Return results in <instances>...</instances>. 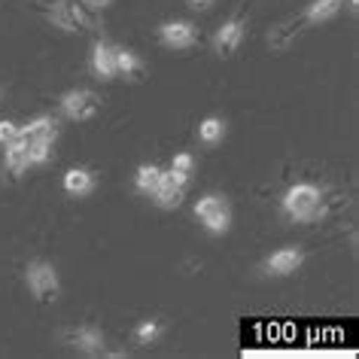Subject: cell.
I'll return each mask as SVG.
<instances>
[{"label": "cell", "instance_id": "obj_1", "mask_svg": "<svg viewBox=\"0 0 359 359\" xmlns=\"http://www.w3.org/2000/svg\"><path fill=\"white\" fill-rule=\"evenodd\" d=\"M323 192L311 183H295L290 192L283 195V210L290 213L295 222H313L323 217Z\"/></svg>", "mask_w": 359, "mask_h": 359}, {"label": "cell", "instance_id": "obj_2", "mask_svg": "<svg viewBox=\"0 0 359 359\" xmlns=\"http://www.w3.org/2000/svg\"><path fill=\"white\" fill-rule=\"evenodd\" d=\"M25 277H28V290L37 295V302H55L58 299V290H61L58 274H55V268H52L49 262L34 259V262H28Z\"/></svg>", "mask_w": 359, "mask_h": 359}, {"label": "cell", "instance_id": "obj_3", "mask_svg": "<svg viewBox=\"0 0 359 359\" xmlns=\"http://www.w3.org/2000/svg\"><path fill=\"white\" fill-rule=\"evenodd\" d=\"M195 217H198L213 235L229 231V222H231L229 204H226V198H219V195H204V198H198V204H195Z\"/></svg>", "mask_w": 359, "mask_h": 359}, {"label": "cell", "instance_id": "obj_4", "mask_svg": "<svg viewBox=\"0 0 359 359\" xmlns=\"http://www.w3.org/2000/svg\"><path fill=\"white\" fill-rule=\"evenodd\" d=\"M97 110H101V97H97L95 92H88V88H74V92H67L65 97H61V113L74 122L92 119Z\"/></svg>", "mask_w": 359, "mask_h": 359}, {"label": "cell", "instance_id": "obj_5", "mask_svg": "<svg viewBox=\"0 0 359 359\" xmlns=\"http://www.w3.org/2000/svg\"><path fill=\"white\" fill-rule=\"evenodd\" d=\"M61 341H65L67 347L79 350V353H86V356H101L104 353V335H101V329H95V326L70 329V332L61 335Z\"/></svg>", "mask_w": 359, "mask_h": 359}, {"label": "cell", "instance_id": "obj_6", "mask_svg": "<svg viewBox=\"0 0 359 359\" xmlns=\"http://www.w3.org/2000/svg\"><path fill=\"white\" fill-rule=\"evenodd\" d=\"M49 22L55 25V28H61V31H83L86 28V15H83V10L74 4V0H58V4H52V10H49Z\"/></svg>", "mask_w": 359, "mask_h": 359}, {"label": "cell", "instance_id": "obj_7", "mask_svg": "<svg viewBox=\"0 0 359 359\" xmlns=\"http://www.w3.org/2000/svg\"><path fill=\"white\" fill-rule=\"evenodd\" d=\"M302 262H304V253H302L299 247H280L277 253L268 256L265 271L274 274V277H290V274L299 271Z\"/></svg>", "mask_w": 359, "mask_h": 359}, {"label": "cell", "instance_id": "obj_8", "mask_svg": "<svg viewBox=\"0 0 359 359\" xmlns=\"http://www.w3.org/2000/svg\"><path fill=\"white\" fill-rule=\"evenodd\" d=\"M158 37L170 49H189L198 40V31H195L192 22H168V25H161Z\"/></svg>", "mask_w": 359, "mask_h": 359}, {"label": "cell", "instance_id": "obj_9", "mask_svg": "<svg viewBox=\"0 0 359 359\" xmlns=\"http://www.w3.org/2000/svg\"><path fill=\"white\" fill-rule=\"evenodd\" d=\"M244 19L241 15H235L231 22H226L222 28L217 31V37H213V46H217L219 55H231L238 46H241V40H244Z\"/></svg>", "mask_w": 359, "mask_h": 359}, {"label": "cell", "instance_id": "obj_10", "mask_svg": "<svg viewBox=\"0 0 359 359\" xmlns=\"http://www.w3.org/2000/svg\"><path fill=\"white\" fill-rule=\"evenodd\" d=\"M183 189L186 186H180L174 183V177H170V170H161V177H158V186H156V192H152V198H156L158 208H180L183 204Z\"/></svg>", "mask_w": 359, "mask_h": 359}, {"label": "cell", "instance_id": "obj_11", "mask_svg": "<svg viewBox=\"0 0 359 359\" xmlns=\"http://www.w3.org/2000/svg\"><path fill=\"white\" fill-rule=\"evenodd\" d=\"M6 152H4V165H6V170L10 174H25L28 170V165H31V158H28V137H15L13 143H6L4 147Z\"/></svg>", "mask_w": 359, "mask_h": 359}, {"label": "cell", "instance_id": "obj_12", "mask_svg": "<svg viewBox=\"0 0 359 359\" xmlns=\"http://www.w3.org/2000/svg\"><path fill=\"white\" fill-rule=\"evenodd\" d=\"M92 67H95L97 79H116V46H110V43H104V40L95 43Z\"/></svg>", "mask_w": 359, "mask_h": 359}, {"label": "cell", "instance_id": "obj_13", "mask_svg": "<svg viewBox=\"0 0 359 359\" xmlns=\"http://www.w3.org/2000/svg\"><path fill=\"white\" fill-rule=\"evenodd\" d=\"M95 189V174L92 170H86V168H70L67 174H65V192L67 195H88Z\"/></svg>", "mask_w": 359, "mask_h": 359}, {"label": "cell", "instance_id": "obj_14", "mask_svg": "<svg viewBox=\"0 0 359 359\" xmlns=\"http://www.w3.org/2000/svg\"><path fill=\"white\" fill-rule=\"evenodd\" d=\"M116 76H125V79H137L143 76V61L134 55L131 49H116Z\"/></svg>", "mask_w": 359, "mask_h": 359}, {"label": "cell", "instance_id": "obj_15", "mask_svg": "<svg viewBox=\"0 0 359 359\" xmlns=\"http://www.w3.org/2000/svg\"><path fill=\"white\" fill-rule=\"evenodd\" d=\"M344 6V0H313L304 13V22L308 25H320V22H329L332 15H338V10Z\"/></svg>", "mask_w": 359, "mask_h": 359}, {"label": "cell", "instance_id": "obj_16", "mask_svg": "<svg viewBox=\"0 0 359 359\" xmlns=\"http://www.w3.org/2000/svg\"><path fill=\"white\" fill-rule=\"evenodd\" d=\"M226 137V122L219 116H208L201 125H198V140L208 143V147H217V143Z\"/></svg>", "mask_w": 359, "mask_h": 359}, {"label": "cell", "instance_id": "obj_17", "mask_svg": "<svg viewBox=\"0 0 359 359\" xmlns=\"http://www.w3.org/2000/svg\"><path fill=\"white\" fill-rule=\"evenodd\" d=\"M55 119L52 116H37L34 122H28L22 128V137H28V140H37V137H55Z\"/></svg>", "mask_w": 359, "mask_h": 359}, {"label": "cell", "instance_id": "obj_18", "mask_svg": "<svg viewBox=\"0 0 359 359\" xmlns=\"http://www.w3.org/2000/svg\"><path fill=\"white\" fill-rule=\"evenodd\" d=\"M158 177H161V168L156 165H140L137 174H134V186H137V192L143 195H152L158 186Z\"/></svg>", "mask_w": 359, "mask_h": 359}, {"label": "cell", "instance_id": "obj_19", "mask_svg": "<svg viewBox=\"0 0 359 359\" xmlns=\"http://www.w3.org/2000/svg\"><path fill=\"white\" fill-rule=\"evenodd\" d=\"M161 323L158 320H143L137 329H134V344H140V347H149V344H156V341L161 338Z\"/></svg>", "mask_w": 359, "mask_h": 359}, {"label": "cell", "instance_id": "obj_20", "mask_svg": "<svg viewBox=\"0 0 359 359\" xmlns=\"http://www.w3.org/2000/svg\"><path fill=\"white\" fill-rule=\"evenodd\" d=\"M52 143H55V137L28 140V158H31V165H43V161L52 158Z\"/></svg>", "mask_w": 359, "mask_h": 359}, {"label": "cell", "instance_id": "obj_21", "mask_svg": "<svg viewBox=\"0 0 359 359\" xmlns=\"http://www.w3.org/2000/svg\"><path fill=\"white\" fill-rule=\"evenodd\" d=\"M174 170H180V174H186V177H192V170H195V158L189 156V152H177L174 156V165H170Z\"/></svg>", "mask_w": 359, "mask_h": 359}, {"label": "cell", "instance_id": "obj_22", "mask_svg": "<svg viewBox=\"0 0 359 359\" xmlns=\"http://www.w3.org/2000/svg\"><path fill=\"white\" fill-rule=\"evenodd\" d=\"M19 134H22V128H19L15 122L0 119V143H4V147H6V143H13L15 137H19Z\"/></svg>", "mask_w": 359, "mask_h": 359}, {"label": "cell", "instance_id": "obj_23", "mask_svg": "<svg viewBox=\"0 0 359 359\" xmlns=\"http://www.w3.org/2000/svg\"><path fill=\"white\" fill-rule=\"evenodd\" d=\"M210 4H213V0H189V6H192V10H208Z\"/></svg>", "mask_w": 359, "mask_h": 359}, {"label": "cell", "instance_id": "obj_24", "mask_svg": "<svg viewBox=\"0 0 359 359\" xmlns=\"http://www.w3.org/2000/svg\"><path fill=\"white\" fill-rule=\"evenodd\" d=\"M86 4H88V6H95V10H104V6H110L113 0H86Z\"/></svg>", "mask_w": 359, "mask_h": 359}, {"label": "cell", "instance_id": "obj_25", "mask_svg": "<svg viewBox=\"0 0 359 359\" xmlns=\"http://www.w3.org/2000/svg\"><path fill=\"white\" fill-rule=\"evenodd\" d=\"M347 6H350V13H356L359 10V0H347Z\"/></svg>", "mask_w": 359, "mask_h": 359}, {"label": "cell", "instance_id": "obj_26", "mask_svg": "<svg viewBox=\"0 0 359 359\" xmlns=\"http://www.w3.org/2000/svg\"><path fill=\"white\" fill-rule=\"evenodd\" d=\"M0 97H4V92H0Z\"/></svg>", "mask_w": 359, "mask_h": 359}]
</instances>
